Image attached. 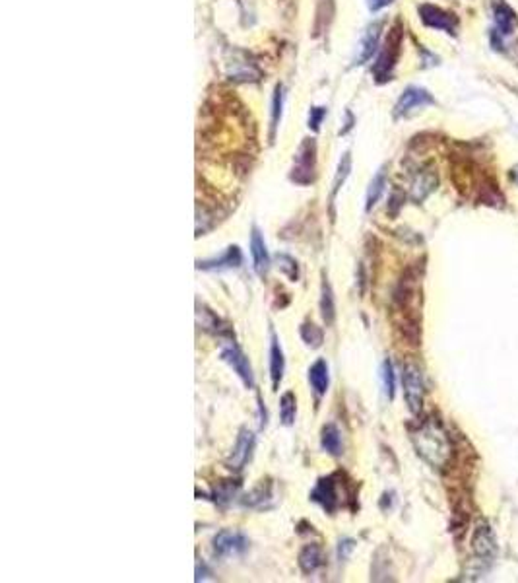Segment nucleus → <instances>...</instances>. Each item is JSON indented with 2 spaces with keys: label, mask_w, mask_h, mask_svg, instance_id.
<instances>
[{
  "label": "nucleus",
  "mask_w": 518,
  "mask_h": 583,
  "mask_svg": "<svg viewBox=\"0 0 518 583\" xmlns=\"http://www.w3.org/2000/svg\"><path fill=\"white\" fill-rule=\"evenodd\" d=\"M418 453L435 469H443L452 455V445L447 432L437 422H425L411 435Z\"/></svg>",
  "instance_id": "obj_1"
},
{
  "label": "nucleus",
  "mask_w": 518,
  "mask_h": 583,
  "mask_svg": "<svg viewBox=\"0 0 518 583\" xmlns=\"http://www.w3.org/2000/svg\"><path fill=\"white\" fill-rule=\"evenodd\" d=\"M309 383H311V389H313L314 395L319 397V399L328 393L330 374H328V364H326V360L319 358L313 366L309 367Z\"/></svg>",
  "instance_id": "obj_17"
},
{
  "label": "nucleus",
  "mask_w": 518,
  "mask_h": 583,
  "mask_svg": "<svg viewBox=\"0 0 518 583\" xmlns=\"http://www.w3.org/2000/svg\"><path fill=\"white\" fill-rule=\"evenodd\" d=\"M239 488H241V482H239V480H233V478H229V480H222V482H217V485L214 486V490H212V498H214V502L217 505L229 504L235 496H237Z\"/></svg>",
  "instance_id": "obj_22"
},
{
  "label": "nucleus",
  "mask_w": 518,
  "mask_h": 583,
  "mask_svg": "<svg viewBox=\"0 0 518 583\" xmlns=\"http://www.w3.org/2000/svg\"><path fill=\"white\" fill-rule=\"evenodd\" d=\"M241 265H243V253L239 245H229L222 255L214 259L196 261L198 270H229V268H239Z\"/></svg>",
  "instance_id": "obj_12"
},
{
  "label": "nucleus",
  "mask_w": 518,
  "mask_h": 583,
  "mask_svg": "<svg viewBox=\"0 0 518 583\" xmlns=\"http://www.w3.org/2000/svg\"><path fill=\"white\" fill-rule=\"evenodd\" d=\"M400 45L402 31L400 26H396V28L391 31L388 40L384 43V47H382V53L379 55V59H377V64H375V69H373V74H375V78H377L379 84L391 80L392 69H394V64H396V60H398V55H400Z\"/></svg>",
  "instance_id": "obj_4"
},
{
  "label": "nucleus",
  "mask_w": 518,
  "mask_h": 583,
  "mask_svg": "<svg viewBox=\"0 0 518 583\" xmlns=\"http://www.w3.org/2000/svg\"><path fill=\"white\" fill-rule=\"evenodd\" d=\"M274 261L276 267L280 268V272H282L289 282H297V280H299V265H297V261H295L292 255H287V253H278L274 257Z\"/></svg>",
  "instance_id": "obj_27"
},
{
  "label": "nucleus",
  "mask_w": 518,
  "mask_h": 583,
  "mask_svg": "<svg viewBox=\"0 0 518 583\" xmlns=\"http://www.w3.org/2000/svg\"><path fill=\"white\" fill-rule=\"evenodd\" d=\"M386 185V168H381L377 171V175L373 177L371 185L367 189V198H365V210L371 212L373 207L379 202V198L382 197V191Z\"/></svg>",
  "instance_id": "obj_23"
},
{
  "label": "nucleus",
  "mask_w": 518,
  "mask_h": 583,
  "mask_svg": "<svg viewBox=\"0 0 518 583\" xmlns=\"http://www.w3.org/2000/svg\"><path fill=\"white\" fill-rule=\"evenodd\" d=\"M381 377L384 393L388 397V401H392V399H394V393H396V377H394V366H392L391 360H384V362H382Z\"/></svg>",
  "instance_id": "obj_30"
},
{
  "label": "nucleus",
  "mask_w": 518,
  "mask_h": 583,
  "mask_svg": "<svg viewBox=\"0 0 518 583\" xmlns=\"http://www.w3.org/2000/svg\"><path fill=\"white\" fill-rule=\"evenodd\" d=\"M222 360H224L227 366L233 369L237 377L243 381V385L247 389H254V374L253 367H251V362L249 358L244 356V352L235 345V342H227V345L222 348Z\"/></svg>",
  "instance_id": "obj_7"
},
{
  "label": "nucleus",
  "mask_w": 518,
  "mask_h": 583,
  "mask_svg": "<svg viewBox=\"0 0 518 583\" xmlns=\"http://www.w3.org/2000/svg\"><path fill=\"white\" fill-rule=\"evenodd\" d=\"M208 573H210V570L206 568V564H196V582H202V580H206L208 577Z\"/></svg>",
  "instance_id": "obj_34"
},
{
  "label": "nucleus",
  "mask_w": 518,
  "mask_h": 583,
  "mask_svg": "<svg viewBox=\"0 0 518 583\" xmlns=\"http://www.w3.org/2000/svg\"><path fill=\"white\" fill-rule=\"evenodd\" d=\"M321 315L326 327L334 325L336 321V302H334V292L328 278L323 277V284H321Z\"/></svg>",
  "instance_id": "obj_20"
},
{
  "label": "nucleus",
  "mask_w": 518,
  "mask_h": 583,
  "mask_svg": "<svg viewBox=\"0 0 518 583\" xmlns=\"http://www.w3.org/2000/svg\"><path fill=\"white\" fill-rule=\"evenodd\" d=\"M431 103H435V99H433V96L427 89L410 86V88L404 89V94L398 99V103L394 107V117L396 119L406 117V115H410L413 109L425 107V105H431Z\"/></svg>",
  "instance_id": "obj_11"
},
{
  "label": "nucleus",
  "mask_w": 518,
  "mask_h": 583,
  "mask_svg": "<svg viewBox=\"0 0 518 583\" xmlns=\"http://www.w3.org/2000/svg\"><path fill=\"white\" fill-rule=\"evenodd\" d=\"M270 379H272V387L274 391H278L280 387V381L284 377L285 372V358H284V350L280 346V338L276 335L274 331H270Z\"/></svg>",
  "instance_id": "obj_15"
},
{
  "label": "nucleus",
  "mask_w": 518,
  "mask_h": 583,
  "mask_svg": "<svg viewBox=\"0 0 518 583\" xmlns=\"http://www.w3.org/2000/svg\"><path fill=\"white\" fill-rule=\"evenodd\" d=\"M324 117H326V109H324V107H313V109H311V113H309V129L316 132V130L321 129V125H323Z\"/></svg>",
  "instance_id": "obj_31"
},
{
  "label": "nucleus",
  "mask_w": 518,
  "mask_h": 583,
  "mask_svg": "<svg viewBox=\"0 0 518 583\" xmlns=\"http://www.w3.org/2000/svg\"><path fill=\"white\" fill-rule=\"evenodd\" d=\"M493 18L495 28L491 30V43L497 51L505 49V41L517 33V16L505 0H497L493 4Z\"/></svg>",
  "instance_id": "obj_3"
},
{
  "label": "nucleus",
  "mask_w": 518,
  "mask_h": 583,
  "mask_svg": "<svg viewBox=\"0 0 518 583\" xmlns=\"http://www.w3.org/2000/svg\"><path fill=\"white\" fill-rule=\"evenodd\" d=\"M254 444H256V437H254L253 432H251V430H247V428H243V430L239 432V435H237V442H235L233 451H231L229 459H227V469H229V471H233V473L243 471L244 464L249 463V461H251V457H253Z\"/></svg>",
  "instance_id": "obj_9"
},
{
  "label": "nucleus",
  "mask_w": 518,
  "mask_h": 583,
  "mask_svg": "<svg viewBox=\"0 0 518 583\" xmlns=\"http://www.w3.org/2000/svg\"><path fill=\"white\" fill-rule=\"evenodd\" d=\"M381 21L379 24H373L367 28L365 35L361 40V47H359V55L355 57V64H365L367 60L371 59L373 53L377 51V45H379V35H381Z\"/></svg>",
  "instance_id": "obj_18"
},
{
  "label": "nucleus",
  "mask_w": 518,
  "mask_h": 583,
  "mask_svg": "<svg viewBox=\"0 0 518 583\" xmlns=\"http://www.w3.org/2000/svg\"><path fill=\"white\" fill-rule=\"evenodd\" d=\"M472 550H474V560L481 562L483 568H485V562H493V558L497 554V544H495V537L491 533L489 525H478V529L474 533V539H472Z\"/></svg>",
  "instance_id": "obj_10"
},
{
  "label": "nucleus",
  "mask_w": 518,
  "mask_h": 583,
  "mask_svg": "<svg viewBox=\"0 0 518 583\" xmlns=\"http://www.w3.org/2000/svg\"><path fill=\"white\" fill-rule=\"evenodd\" d=\"M353 548H355V541L353 539H340V543H338V560L346 562L352 556Z\"/></svg>",
  "instance_id": "obj_32"
},
{
  "label": "nucleus",
  "mask_w": 518,
  "mask_h": 583,
  "mask_svg": "<svg viewBox=\"0 0 518 583\" xmlns=\"http://www.w3.org/2000/svg\"><path fill=\"white\" fill-rule=\"evenodd\" d=\"M350 171H352V154H350V152H343V156L340 158V162H338V169H336V175H334V181H332L330 205H334L336 195H338V191H340L343 183H346V179H348V175H350Z\"/></svg>",
  "instance_id": "obj_24"
},
{
  "label": "nucleus",
  "mask_w": 518,
  "mask_h": 583,
  "mask_svg": "<svg viewBox=\"0 0 518 583\" xmlns=\"http://www.w3.org/2000/svg\"><path fill=\"white\" fill-rule=\"evenodd\" d=\"M297 562H299V570H301L305 575H311V573H314L319 568H323V564H324L323 546H319V544H314V543L303 546V548H301V552H299Z\"/></svg>",
  "instance_id": "obj_16"
},
{
  "label": "nucleus",
  "mask_w": 518,
  "mask_h": 583,
  "mask_svg": "<svg viewBox=\"0 0 518 583\" xmlns=\"http://www.w3.org/2000/svg\"><path fill=\"white\" fill-rule=\"evenodd\" d=\"M295 412H297V399L292 391H285L280 397V420L284 426L295 424Z\"/></svg>",
  "instance_id": "obj_25"
},
{
  "label": "nucleus",
  "mask_w": 518,
  "mask_h": 583,
  "mask_svg": "<svg viewBox=\"0 0 518 583\" xmlns=\"http://www.w3.org/2000/svg\"><path fill=\"white\" fill-rule=\"evenodd\" d=\"M435 187H437V175L431 173V171H420L416 175V179H413V183H411V198L420 202Z\"/></svg>",
  "instance_id": "obj_21"
},
{
  "label": "nucleus",
  "mask_w": 518,
  "mask_h": 583,
  "mask_svg": "<svg viewBox=\"0 0 518 583\" xmlns=\"http://www.w3.org/2000/svg\"><path fill=\"white\" fill-rule=\"evenodd\" d=\"M367 4H369V10L377 12L381 10V8H384V6L392 4V0H367Z\"/></svg>",
  "instance_id": "obj_33"
},
{
  "label": "nucleus",
  "mask_w": 518,
  "mask_h": 583,
  "mask_svg": "<svg viewBox=\"0 0 518 583\" xmlns=\"http://www.w3.org/2000/svg\"><path fill=\"white\" fill-rule=\"evenodd\" d=\"M272 498V485L270 482H266L265 480L260 482V485L256 486V488H253L249 494H247V498L243 500V505H249V507H260V505H265V502H268Z\"/></svg>",
  "instance_id": "obj_26"
},
{
  "label": "nucleus",
  "mask_w": 518,
  "mask_h": 583,
  "mask_svg": "<svg viewBox=\"0 0 518 583\" xmlns=\"http://www.w3.org/2000/svg\"><path fill=\"white\" fill-rule=\"evenodd\" d=\"M282 103H284V88L276 86L274 99H272V121H270V142H274L276 130H278V123L282 117Z\"/></svg>",
  "instance_id": "obj_29"
},
{
  "label": "nucleus",
  "mask_w": 518,
  "mask_h": 583,
  "mask_svg": "<svg viewBox=\"0 0 518 583\" xmlns=\"http://www.w3.org/2000/svg\"><path fill=\"white\" fill-rule=\"evenodd\" d=\"M249 548V539L241 531L233 529H224L215 534L212 541V552L215 558H229V556H239Z\"/></svg>",
  "instance_id": "obj_6"
},
{
  "label": "nucleus",
  "mask_w": 518,
  "mask_h": 583,
  "mask_svg": "<svg viewBox=\"0 0 518 583\" xmlns=\"http://www.w3.org/2000/svg\"><path fill=\"white\" fill-rule=\"evenodd\" d=\"M420 16L421 21L429 28H435V30H443L454 35V30H456V18L454 14L450 12H445L443 8H437V6H431V4H423L420 8Z\"/></svg>",
  "instance_id": "obj_13"
},
{
  "label": "nucleus",
  "mask_w": 518,
  "mask_h": 583,
  "mask_svg": "<svg viewBox=\"0 0 518 583\" xmlns=\"http://www.w3.org/2000/svg\"><path fill=\"white\" fill-rule=\"evenodd\" d=\"M314 175H316V142L314 139H305L295 154L289 179L297 185H311Z\"/></svg>",
  "instance_id": "obj_2"
},
{
  "label": "nucleus",
  "mask_w": 518,
  "mask_h": 583,
  "mask_svg": "<svg viewBox=\"0 0 518 583\" xmlns=\"http://www.w3.org/2000/svg\"><path fill=\"white\" fill-rule=\"evenodd\" d=\"M402 385H404V397L410 408L411 415H420L421 406H423V377H421L420 367L413 364H408L402 372Z\"/></svg>",
  "instance_id": "obj_5"
},
{
  "label": "nucleus",
  "mask_w": 518,
  "mask_h": 583,
  "mask_svg": "<svg viewBox=\"0 0 518 583\" xmlns=\"http://www.w3.org/2000/svg\"><path fill=\"white\" fill-rule=\"evenodd\" d=\"M251 257H253V267L254 272L258 277L265 278L268 275V270L272 267V261H270V253L266 249V241L260 234V229L254 226L253 232H251Z\"/></svg>",
  "instance_id": "obj_14"
},
{
  "label": "nucleus",
  "mask_w": 518,
  "mask_h": 583,
  "mask_svg": "<svg viewBox=\"0 0 518 583\" xmlns=\"http://www.w3.org/2000/svg\"><path fill=\"white\" fill-rule=\"evenodd\" d=\"M311 502L319 504L326 514L334 515L340 507V492H338V482L336 476H323L311 490Z\"/></svg>",
  "instance_id": "obj_8"
},
{
  "label": "nucleus",
  "mask_w": 518,
  "mask_h": 583,
  "mask_svg": "<svg viewBox=\"0 0 518 583\" xmlns=\"http://www.w3.org/2000/svg\"><path fill=\"white\" fill-rule=\"evenodd\" d=\"M299 335H301V338H303V342L309 348H313V350H316V348H321L324 342V333L321 327H316L314 323H303L301 325V329H299Z\"/></svg>",
  "instance_id": "obj_28"
},
{
  "label": "nucleus",
  "mask_w": 518,
  "mask_h": 583,
  "mask_svg": "<svg viewBox=\"0 0 518 583\" xmlns=\"http://www.w3.org/2000/svg\"><path fill=\"white\" fill-rule=\"evenodd\" d=\"M321 447H323L328 455H332V457H340V455H342V434H340L338 426H323V430H321Z\"/></svg>",
  "instance_id": "obj_19"
},
{
  "label": "nucleus",
  "mask_w": 518,
  "mask_h": 583,
  "mask_svg": "<svg viewBox=\"0 0 518 583\" xmlns=\"http://www.w3.org/2000/svg\"><path fill=\"white\" fill-rule=\"evenodd\" d=\"M510 175H512V179L517 181V185H518V166L515 169H512V173H510Z\"/></svg>",
  "instance_id": "obj_35"
}]
</instances>
